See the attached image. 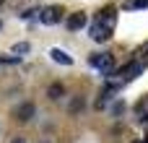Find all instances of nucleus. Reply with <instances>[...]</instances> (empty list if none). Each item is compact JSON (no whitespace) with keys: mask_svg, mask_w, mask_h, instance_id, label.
<instances>
[{"mask_svg":"<svg viewBox=\"0 0 148 143\" xmlns=\"http://www.w3.org/2000/svg\"><path fill=\"white\" fill-rule=\"evenodd\" d=\"M114 23H117V10L114 8H107L96 16V21L91 23V36L96 42H107L114 31Z\"/></svg>","mask_w":148,"mask_h":143,"instance_id":"obj_1","label":"nucleus"},{"mask_svg":"<svg viewBox=\"0 0 148 143\" xmlns=\"http://www.w3.org/2000/svg\"><path fill=\"white\" fill-rule=\"evenodd\" d=\"M91 63L101 70V73H107V76H112L114 73V57L112 55H101V57H91Z\"/></svg>","mask_w":148,"mask_h":143,"instance_id":"obj_2","label":"nucleus"},{"mask_svg":"<svg viewBox=\"0 0 148 143\" xmlns=\"http://www.w3.org/2000/svg\"><path fill=\"white\" fill-rule=\"evenodd\" d=\"M39 18H42V23L52 26V23H60V18H62V10H60V8H44Z\"/></svg>","mask_w":148,"mask_h":143,"instance_id":"obj_3","label":"nucleus"},{"mask_svg":"<svg viewBox=\"0 0 148 143\" xmlns=\"http://www.w3.org/2000/svg\"><path fill=\"white\" fill-rule=\"evenodd\" d=\"M65 23H68V29H70V31H78V29H83V26H86V13H81V10H78V13H70Z\"/></svg>","mask_w":148,"mask_h":143,"instance_id":"obj_4","label":"nucleus"},{"mask_svg":"<svg viewBox=\"0 0 148 143\" xmlns=\"http://www.w3.org/2000/svg\"><path fill=\"white\" fill-rule=\"evenodd\" d=\"M16 117H18L21 122H29V120L34 117V104H31V102H26V104H21V107L16 109Z\"/></svg>","mask_w":148,"mask_h":143,"instance_id":"obj_5","label":"nucleus"},{"mask_svg":"<svg viewBox=\"0 0 148 143\" xmlns=\"http://www.w3.org/2000/svg\"><path fill=\"white\" fill-rule=\"evenodd\" d=\"M47 96H49V99H60V96H65V86H62V83H49Z\"/></svg>","mask_w":148,"mask_h":143,"instance_id":"obj_6","label":"nucleus"},{"mask_svg":"<svg viewBox=\"0 0 148 143\" xmlns=\"http://www.w3.org/2000/svg\"><path fill=\"white\" fill-rule=\"evenodd\" d=\"M49 55H52V60H55V63H62V65H73V60H70V57H68L62 50H52Z\"/></svg>","mask_w":148,"mask_h":143,"instance_id":"obj_7","label":"nucleus"},{"mask_svg":"<svg viewBox=\"0 0 148 143\" xmlns=\"http://www.w3.org/2000/svg\"><path fill=\"white\" fill-rule=\"evenodd\" d=\"M125 10H135V8H148V0H127L125 5H122Z\"/></svg>","mask_w":148,"mask_h":143,"instance_id":"obj_8","label":"nucleus"},{"mask_svg":"<svg viewBox=\"0 0 148 143\" xmlns=\"http://www.w3.org/2000/svg\"><path fill=\"white\" fill-rule=\"evenodd\" d=\"M109 94H112L109 89H107V91H101V96L96 99V109H101V107H107V102H109Z\"/></svg>","mask_w":148,"mask_h":143,"instance_id":"obj_9","label":"nucleus"},{"mask_svg":"<svg viewBox=\"0 0 148 143\" xmlns=\"http://www.w3.org/2000/svg\"><path fill=\"white\" fill-rule=\"evenodd\" d=\"M81 109H83V96H75V99L70 102V112L75 115V112H81Z\"/></svg>","mask_w":148,"mask_h":143,"instance_id":"obj_10","label":"nucleus"},{"mask_svg":"<svg viewBox=\"0 0 148 143\" xmlns=\"http://www.w3.org/2000/svg\"><path fill=\"white\" fill-rule=\"evenodd\" d=\"M13 52H16V55H23V52H29V44H26V42H21V44H16V47H13Z\"/></svg>","mask_w":148,"mask_h":143,"instance_id":"obj_11","label":"nucleus"},{"mask_svg":"<svg viewBox=\"0 0 148 143\" xmlns=\"http://www.w3.org/2000/svg\"><path fill=\"white\" fill-rule=\"evenodd\" d=\"M122 109H125V104H114V107H112V112H114V115H120Z\"/></svg>","mask_w":148,"mask_h":143,"instance_id":"obj_12","label":"nucleus"},{"mask_svg":"<svg viewBox=\"0 0 148 143\" xmlns=\"http://www.w3.org/2000/svg\"><path fill=\"white\" fill-rule=\"evenodd\" d=\"M10 143H26V141H23V138H13Z\"/></svg>","mask_w":148,"mask_h":143,"instance_id":"obj_13","label":"nucleus"},{"mask_svg":"<svg viewBox=\"0 0 148 143\" xmlns=\"http://www.w3.org/2000/svg\"><path fill=\"white\" fill-rule=\"evenodd\" d=\"M133 143H143V141H133Z\"/></svg>","mask_w":148,"mask_h":143,"instance_id":"obj_14","label":"nucleus"},{"mask_svg":"<svg viewBox=\"0 0 148 143\" xmlns=\"http://www.w3.org/2000/svg\"><path fill=\"white\" fill-rule=\"evenodd\" d=\"M3 3H5V0H0V5H3Z\"/></svg>","mask_w":148,"mask_h":143,"instance_id":"obj_15","label":"nucleus"},{"mask_svg":"<svg viewBox=\"0 0 148 143\" xmlns=\"http://www.w3.org/2000/svg\"><path fill=\"white\" fill-rule=\"evenodd\" d=\"M146 50H148V44H146Z\"/></svg>","mask_w":148,"mask_h":143,"instance_id":"obj_16","label":"nucleus"}]
</instances>
